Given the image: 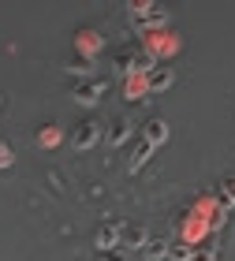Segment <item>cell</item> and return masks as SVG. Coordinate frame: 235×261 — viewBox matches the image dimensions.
<instances>
[{
  "label": "cell",
  "mask_w": 235,
  "mask_h": 261,
  "mask_svg": "<svg viewBox=\"0 0 235 261\" xmlns=\"http://www.w3.org/2000/svg\"><path fill=\"white\" fill-rule=\"evenodd\" d=\"M101 138H105L101 123L93 120V116H86V120H79V123L71 127V138H67V142H71L75 149H93V146H97Z\"/></svg>",
  "instance_id": "6da1fadb"
},
{
  "label": "cell",
  "mask_w": 235,
  "mask_h": 261,
  "mask_svg": "<svg viewBox=\"0 0 235 261\" xmlns=\"http://www.w3.org/2000/svg\"><path fill=\"white\" fill-rule=\"evenodd\" d=\"M120 228H123L120 220H105L101 228L93 231V246H97L101 254H112V250H116V243H120Z\"/></svg>",
  "instance_id": "7a4b0ae2"
},
{
  "label": "cell",
  "mask_w": 235,
  "mask_h": 261,
  "mask_svg": "<svg viewBox=\"0 0 235 261\" xmlns=\"http://www.w3.org/2000/svg\"><path fill=\"white\" fill-rule=\"evenodd\" d=\"M146 239H149V235H146L142 224H123V228H120V243H116V250H142Z\"/></svg>",
  "instance_id": "3957f363"
},
{
  "label": "cell",
  "mask_w": 235,
  "mask_h": 261,
  "mask_svg": "<svg viewBox=\"0 0 235 261\" xmlns=\"http://www.w3.org/2000/svg\"><path fill=\"white\" fill-rule=\"evenodd\" d=\"M105 82H93V79H86V82H75V101L79 105H97L101 97H105Z\"/></svg>",
  "instance_id": "277c9868"
},
{
  "label": "cell",
  "mask_w": 235,
  "mask_h": 261,
  "mask_svg": "<svg viewBox=\"0 0 235 261\" xmlns=\"http://www.w3.org/2000/svg\"><path fill=\"white\" fill-rule=\"evenodd\" d=\"M172 82H175V71H172V67H161V64H157V67H149V71H146V86L153 90V93L168 90Z\"/></svg>",
  "instance_id": "5b68a950"
},
{
  "label": "cell",
  "mask_w": 235,
  "mask_h": 261,
  "mask_svg": "<svg viewBox=\"0 0 235 261\" xmlns=\"http://www.w3.org/2000/svg\"><path fill=\"white\" fill-rule=\"evenodd\" d=\"M127 138H131V120H127V116H116L109 123V130H105V142H109V146H123Z\"/></svg>",
  "instance_id": "8992f818"
},
{
  "label": "cell",
  "mask_w": 235,
  "mask_h": 261,
  "mask_svg": "<svg viewBox=\"0 0 235 261\" xmlns=\"http://www.w3.org/2000/svg\"><path fill=\"white\" fill-rule=\"evenodd\" d=\"M164 138H168V123H164V120H149L146 123V142H149V146H161Z\"/></svg>",
  "instance_id": "52a82bcc"
},
{
  "label": "cell",
  "mask_w": 235,
  "mask_h": 261,
  "mask_svg": "<svg viewBox=\"0 0 235 261\" xmlns=\"http://www.w3.org/2000/svg\"><path fill=\"white\" fill-rule=\"evenodd\" d=\"M149 153H153V146H149V142L142 138V142H138V149H135V157H131V172H138V168H142V164L149 161Z\"/></svg>",
  "instance_id": "ba28073f"
},
{
  "label": "cell",
  "mask_w": 235,
  "mask_h": 261,
  "mask_svg": "<svg viewBox=\"0 0 235 261\" xmlns=\"http://www.w3.org/2000/svg\"><path fill=\"white\" fill-rule=\"evenodd\" d=\"M142 250H146V257H164L168 254V239H146Z\"/></svg>",
  "instance_id": "9c48e42d"
},
{
  "label": "cell",
  "mask_w": 235,
  "mask_h": 261,
  "mask_svg": "<svg viewBox=\"0 0 235 261\" xmlns=\"http://www.w3.org/2000/svg\"><path fill=\"white\" fill-rule=\"evenodd\" d=\"M4 164H11V149L4 146V142H0V168H4Z\"/></svg>",
  "instance_id": "30bf717a"
},
{
  "label": "cell",
  "mask_w": 235,
  "mask_h": 261,
  "mask_svg": "<svg viewBox=\"0 0 235 261\" xmlns=\"http://www.w3.org/2000/svg\"><path fill=\"white\" fill-rule=\"evenodd\" d=\"M109 261H123V257H116V254H112V257H109Z\"/></svg>",
  "instance_id": "8fae6325"
}]
</instances>
